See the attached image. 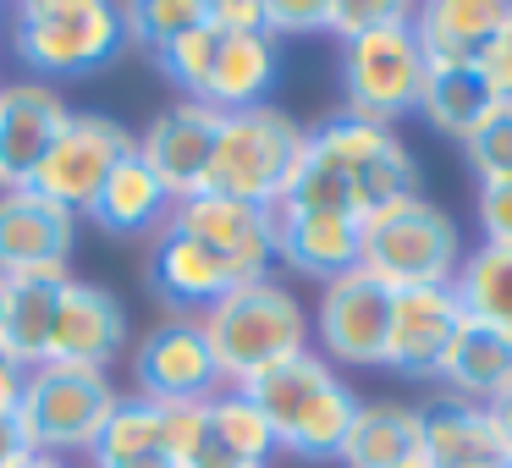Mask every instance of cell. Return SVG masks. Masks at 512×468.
Here are the masks:
<instances>
[{"mask_svg": "<svg viewBox=\"0 0 512 468\" xmlns=\"http://www.w3.org/2000/svg\"><path fill=\"white\" fill-rule=\"evenodd\" d=\"M265 34H325V0H265Z\"/></svg>", "mask_w": 512, "mask_h": 468, "instance_id": "cell-36", "label": "cell"}, {"mask_svg": "<svg viewBox=\"0 0 512 468\" xmlns=\"http://www.w3.org/2000/svg\"><path fill=\"white\" fill-rule=\"evenodd\" d=\"M479 210V232H485V243L496 248H512V182H485L474 199Z\"/></svg>", "mask_w": 512, "mask_h": 468, "instance_id": "cell-38", "label": "cell"}, {"mask_svg": "<svg viewBox=\"0 0 512 468\" xmlns=\"http://www.w3.org/2000/svg\"><path fill=\"white\" fill-rule=\"evenodd\" d=\"M204 413H210V446L215 452L265 468V457L276 452V435H270V419L259 413V402L248 397L243 386H221L204 402Z\"/></svg>", "mask_w": 512, "mask_h": 468, "instance_id": "cell-30", "label": "cell"}, {"mask_svg": "<svg viewBox=\"0 0 512 468\" xmlns=\"http://www.w3.org/2000/svg\"><path fill=\"white\" fill-rule=\"evenodd\" d=\"M0 188H6V171H0Z\"/></svg>", "mask_w": 512, "mask_h": 468, "instance_id": "cell-46", "label": "cell"}, {"mask_svg": "<svg viewBox=\"0 0 512 468\" xmlns=\"http://www.w3.org/2000/svg\"><path fill=\"white\" fill-rule=\"evenodd\" d=\"M12 50L39 83L105 72L127 50L122 6H111V0H23V6H12Z\"/></svg>", "mask_w": 512, "mask_h": 468, "instance_id": "cell-5", "label": "cell"}, {"mask_svg": "<svg viewBox=\"0 0 512 468\" xmlns=\"http://www.w3.org/2000/svg\"><path fill=\"white\" fill-rule=\"evenodd\" d=\"M413 193H419V160L397 138V127L336 111L320 127H309L298 177H292L281 210H336L364 221Z\"/></svg>", "mask_w": 512, "mask_h": 468, "instance_id": "cell-1", "label": "cell"}, {"mask_svg": "<svg viewBox=\"0 0 512 468\" xmlns=\"http://www.w3.org/2000/svg\"><path fill=\"white\" fill-rule=\"evenodd\" d=\"M133 144H138V133H127L116 116L72 111L67 127L56 133V144L45 149V160L28 171L23 188H34L39 199H50V204H61V210L83 215L94 199H100L105 177L133 155Z\"/></svg>", "mask_w": 512, "mask_h": 468, "instance_id": "cell-9", "label": "cell"}, {"mask_svg": "<svg viewBox=\"0 0 512 468\" xmlns=\"http://www.w3.org/2000/svg\"><path fill=\"white\" fill-rule=\"evenodd\" d=\"M122 391L111 386L105 369H61L39 364L23 380V402H17V430H23L28 452L45 457H89V446L100 441L105 419L116 413Z\"/></svg>", "mask_w": 512, "mask_h": 468, "instance_id": "cell-7", "label": "cell"}, {"mask_svg": "<svg viewBox=\"0 0 512 468\" xmlns=\"http://www.w3.org/2000/svg\"><path fill=\"white\" fill-rule=\"evenodd\" d=\"M435 380H441L446 397H463V402L490 408V402H501L512 391V342L501 331L474 325L463 314V325H457V336H452V347H446Z\"/></svg>", "mask_w": 512, "mask_h": 468, "instance_id": "cell-24", "label": "cell"}, {"mask_svg": "<svg viewBox=\"0 0 512 468\" xmlns=\"http://www.w3.org/2000/svg\"><path fill=\"white\" fill-rule=\"evenodd\" d=\"M424 424V468H457V463H501L490 408L463 397H435L419 408Z\"/></svg>", "mask_w": 512, "mask_h": 468, "instance_id": "cell-25", "label": "cell"}, {"mask_svg": "<svg viewBox=\"0 0 512 468\" xmlns=\"http://www.w3.org/2000/svg\"><path fill=\"white\" fill-rule=\"evenodd\" d=\"M358 226L336 210H276V265L309 281H336L358 270Z\"/></svg>", "mask_w": 512, "mask_h": 468, "instance_id": "cell-20", "label": "cell"}, {"mask_svg": "<svg viewBox=\"0 0 512 468\" xmlns=\"http://www.w3.org/2000/svg\"><path fill=\"white\" fill-rule=\"evenodd\" d=\"M474 72L485 78V89L496 94V100H512V0H507V23H501L496 39L479 50Z\"/></svg>", "mask_w": 512, "mask_h": 468, "instance_id": "cell-37", "label": "cell"}, {"mask_svg": "<svg viewBox=\"0 0 512 468\" xmlns=\"http://www.w3.org/2000/svg\"><path fill=\"white\" fill-rule=\"evenodd\" d=\"M248 397L259 402V413L270 419V435H276V452L303 457V463H336L347 430H353L358 397L320 353H303L292 364L259 375L254 386H243Z\"/></svg>", "mask_w": 512, "mask_h": 468, "instance_id": "cell-3", "label": "cell"}, {"mask_svg": "<svg viewBox=\"0 0 512 468\" xmlns=\"http://www.w3.org/2000/svg\"><path fill=\"white\" fill-rule=\"evenodd\" d=\"M457 468H501V463H457Z\"/></svg>", "mask_w": 512, "mask_h": 468, "instance_id": "cell-45", "label": "cell"}, {"mask_svg": "<svg viewBox=\"0 0 512 468\" xmlns=\"http://www.w3.org/2000/svg\"><path fill=\"white\" fill-rule=\"evenodd\" d=\"M402 17H413V6H402V0H325V34H336L342 45L386 23H402Z\"/></svg>", "mask_w": 512, "mask_h": 468, "instance_id": "cell-34", "label": "cell"}, {"mask_svg": "<svg viewBox=\"0 0 512 468\" xmlns=\"http://www.w3.org/2000/svg\"><path fill=\"white\" fill-rule=\"evenodd\" d=\"M496 105L501 100L485 89V78H479L474 67L468 72H430V78H424V94H419V116L441 138H457V144H468Z\"/></svg>", "mask_w": 512, "mask_h": 468, "instance_id": "cell-29", "label": "cell"}, {"mask_svg": "<svg viewBox=\"0 0 512 468\" xmlns=\"http://www.w3.org/2000/svg\"><path fill=\"white\" fill-rule=\"evenodd\" d=\"M133 386H138V397L160 402V408H177V402H210L226 380H221V369H215L210 342H204V325L182 320V314H166L155 331L138 336V347H133Z\"/></svg>", "mask_w": 512, "mask_h": 468, "instance_id": "cell-11", "label": "cell"}, {"mask_svg": "<svg viewBox=\"0 0 512 468\" xmlns=\"http://www.w3.org/2000/svg\"><path fill=\"white\" fill-rule=\"evenodd\" d=\"M144 276H149V292H155L160 309L182 314V320H199V314L215 309V303H221L232 287H243V281H237V270L226 265L221 254H210L204 243L171 232V226L160 237H149Z\"/></svg>", "mask_w": 512, "mask_h": 468, "instance_id": "cell-16", "label": "cell"}, {"mask_svg": "<svg viewBox=\"0 0 512 468\" xmlns=\"http://www.w3.org/2000/svg\"><path fill=\"white\" fill-rule=\"evenodd\" d=\"M490 424H496V452L501 468H512V391L501 402H490Z\"/></svg>", "mask_w": 512, "mask_h": 468, "instance_id": "cell-41", "label": "cell"}, {"mask_svg": "<svg viewBox=\"0 0 512 468\" xmlns=\"http://www.w3.org/2000/svg\"><path fill=\"white\" fill-rule=\"evenodd\" d=\"M204 23V0H133L122 6V28L133 45H144L149 56H160L166 45H177L188 28Z\"/></svg>", "mask_w": 512, "mask_h": 468, "instance_id": "cell-31", "label": "cell"}, {"mask_svg": "<svg viewBox=\"0 0 512 468\" xmlns=\"http://www.w3.org/2000/svg\"><path fill=\"white\" fill-rule=\"evenodd\" d=\"M67 116L72 105L61 100L56 83L39 78L0 83V171H6V188H23L28 171L45 160V149L67 127Z\"/></svg>", "mask_w": 512, "mask_h": 468, "instance_id": "cell-18", "label": "cell"}, {"mask_svg": "<svg viewBox=\"0 0 512 468\" xmlns=\"http://www.w3.org/2000/svg\"><path fill=\"white\" fill-rule=\"evenodd\" d=\"M424 78H430V67H424L419 39H413V17L342 45V111L364 116V122L397 127L402 116H413Z\"/></svg>", "mask_w": 512, "mask_h": 468, "instance_id": "cell-8", "label": "cell"}, {"mask_svg": "<svg viewBox=\"0 0 512 468\" xmlns=\"http://www.w3.org/2000/svg\"><path fill=\"white\" fill-rule=\"evenodd\" d=\"M342 468H424V424L413 402H358L353 430H347L342 452H336Z\"/></svg>", "mask_w": 512, "mask_h": 468, "instance_id": "cell-21", "label": "cell"}, {"mask_svg": "<svg viewBox=\"0 0 512 468\" xmlns=\"http://www.w3.org/2000/svg\"><path fill=\"white\" fill-rule=\"evenodd\" d=\"M72 270H28V276H6V331L0 347L23 369H39L50 353V325H56V298L67 287Z\"/></svg>", "mask_w": 512, "mask_h": 468, "instance_id": "cell-26", "label": "cell"}, {"mask_svg": "<svg viewBox=\"0 0 512 468\" xmlns=\"http://www.w3.org/2000/svg\"><path fill=\"white\" fill-rule=\"evenodd\" d=\"M171 193L155 182V171L138 160V149L122 160V166L105 177V188H100V199L89 204V221L100 226V232H111V237H127V243H138V237H160L166 232V221H171Z\"/></svg>", "mask_w": 512, "mask_h": 468, "instance_id": "cell-23", "label": "cell"}, {"mask_svg": "<svg viewBox=\"0 0 512 468\" xmlns=\"http://www.w3.org/2000/svg\"><path fill=\"white\" fill-rule=\"evenodd\" d=\"M28 457V441L17 430V419H0V468H17Z\"/></svg>", "mask_w": 512, "mask_h": 468, "instance_id": "cell-42", "label": "cell"}, {"mask_svg": "<svg viewBox=\"0 0 512 468\" xmlns=\"http://www.w3.org/2000/svg\"><path fill=\"white\" fill-rule=\"evenodd\" d=\"M281 83V45L270 34H221V56L215 72L204 83V100L210 111L232 116V111H254L270 105V89Z\"/></svg>", "mask_w": 512, "mask_h": 468, "instance_id": "cell-22", "label": "cell"}, {"mask_svg": "<svg viewBox=\"0 0 512 468\" xmlns=\"http://www.w3.org/2000/svg\"><path fill=\"white\" fill-rule=\"evenodd\" d=\"M215 133H221V111H210V105H199V100H177V105L149 116L133 149H138V160L155 171L160 188L171 193V204H182V199H199L204 193Z\"/></svg>", "mask_w": 512, "mask_h": 468, "instance_id": "cell-12", "label": "cell"}, {"mask_svg": "<svg viewBox=\"0 0 512 468\" xmlns=\"http://www.w3.org/2000/svg\"><path fill=\"white\" fill-rule=\"evenodd\" d=\"M78 248V215L39 199L34 188H0V276L67 270Z\"/></svg>", "mask_w": 512, "mask_h": 468, "instance_id": "cell-17", "label": "cell"}, {"mask_svg": "<svg viewBox=\"0 0 512 468\" xmlns=\"http://www.w3.org/2000/svg\"><path fill=\"white\" fill-rule=\"evenodd\" d=\"M160 435H166V457L177 468H193L210 452V413L204 402H177V408H160Z\"/></svg>", "mask_w": 512, "mask_h": 468, "instance_id": "cell-35", "label": "cell"}, {"mask_svg": "<svg viewBox=\"0 0 512 468\" xmlns=\"http://www.w3.org/2000/svg\"><path fill=\"white\" fill-rule=\"evenodd\" d=\"M507 23V0H424L413 6V39L430 72H468Z\"/></svg>", "mask_w": 512, "mask_h": 468, "instance_id": "cell-19", "label": "cell"}, {"mask_svg": "<svg viewBox=\"0 0 512 468\" xmlns=\"http://www.w3.org/2000/svg\"><path fill=\"white\" fill-rule=\"evenodd\" d=\"M83 463L89 468H177L166 457V435H160V402L138 397V391L122 397Z\"/></svg>", "mask_w": 512, "mask_h": 468, "instance_id": "cell-27", "label": "cell"}, {"mask_svg": "<svg viewBox=\"0 0 512 468\" xmlns=\"http://www.w3.org/2000/svg\"><path fill=\"white\" fill-rule=\"evenodd\" d=\"M17 468H72V463H61V457H45V452H28Z\"/></svg>", "mask_w": 512, "mask_h": 468, "instance_id": "cell-44", "label": "cell"}, {"mask_svg": "<svg viewBox=\"0 0 512 468\" xmlns=\"http://www.w3.org/2000/svg\"><path fill=\"white\" fill-rule=\"evenodd\" d=\"M463 325V303L452 287H402L391 292L386 320V369L402 380H435L446 347Z\"/></svg>", "mask_w": 512, "mask_h": 468, "instance_id": "cell-15", "label": "cell"}, {"mask_svg": "<svg viewBox=\"0 0 512 468\" xmlns=\"http://www.w3.org/2000/svg\"><path fill=\"white\" fill-rule=\"evenodd\" d=\"M358 265L380 281V287H452L457 265H463V232L435 199L413 193L386 210L364 215L358 226Z\"/></svg>", "mask_w": 512, "mask_h": 468, "instance_id": "cell-6", "label": "cell"}, {"mask_svg": "<svg viewBox=\"0 0 512 468\" xmlns=\"http://www.w3.org/2000/svg\"><path fill=\"white\" fill-rule=\"evenodd\" d=\"M386 320H391V287H380L358 265L320 287L309 331L331 369H386Z\"/></svg>", "mask_w": 512, "mask_h": 468, "instance_id": "cell-10", "label": "cell"}, {"mask_svg": "<svg viewBox=\"0 0 512 468\" xmlns=\"http://www.w3.org/2000/svg\"><path fill=\"white\" fill-rule=\"evenodd\" d=\"M463 160L479 177V188H485V182H512V100H501L496 111L485 116V127L463 144Z\"/></svg>", "mask_w": 512, "mask_h": 468, "instance_id": "cell-33", "label": "cell"}, {"mask_svg": "<svg viewBox=\"0 0 512 468\" xmlns=\"http://www.w3.org/2000/svg\"><path fill=\"white\" fill-rule=\"evenodd\" d=\"M193 468H254V463H237V457H226V452H215V446H210Z\"/></svg>", "mask_w": 512, "mask_h": 468, "instance_id": "cell-43", "label": "cell"}, {"mask_svg": "<svg viewBox=\"0 0 512 468\" xmlns=\"http://www.w3.org/2000/svg\"><path fill=\"white\" fill-rule=\"evenodd\" d=\"M204 23L221 34H265V0H204Z\"/></svg>", "mask_w": 512, "mask_h": 468, "instance_id": "cell-39", "label": "cell"}, {"mask_svg": "<svg viewBox=\"0 0 512 468\" xmlns=\"http://www.w3.org/2000/svg\"><path fill=\"white\" fill-rule=\"evenodd\" d=\"M23 380H28V369L17 364L6 347H0V419H17V402H23Z\"/></svg>", "mask_w": 512, "mask_h": 468, "instance_id": "cell-40", "label": "cell"}, {"mask_svg": "<svg viewBox=\"0 0 512 468\" xmlns=\"http://www.w3.org/2000/svg\"><path fill=\"white\" fill-rule=\"evenodd\" d=\"M215 56H221V28L199 23V28H188L177 45L160 50L155 67L182 89V100H204V83H210V72H215Z\"/></svg>", "mask_w": 512, "mask_h": 468, "instance_id": "cell-32", "label": "cell"}, {"mask_svg": "<svg viewBox=\"0 0 512 468\" xmlns=\"http://www.w3.org/2000/svg\"><path fill=\"white\" fill-rule=\"evenodd\" d=\"M303 144H309V127L298 116L276 111V105H254V111L221 116L204 193L254 204V210H281L292 177H298Z\"/></svg>", "mask_w": 512, "mask_h": 468, "instance_id": "cell-4", "label": "cell"}, {"mask_svg": "<svg viewBox=\"0 0 512 468\" xmlns=\"http://www.w3.org/2000/svg\"><path fill=\"white\" fill-rule=\"evenodd\" d=\"M127 347V309L111 287L100 281H83V276H67L56 298V325H50V353L45 364H61V369H105L122 358Z\"/></svg>", "mask_w": 512, "mask_h": 468, "instance_id": "cell-14", "label": "cell"}, {"mask_svg": "<svg viewBox=\"0 0 512 468\" xmlns=\"http://www.w3.org/2000/svg\"><path fill=\"white\" fill-rule=\"evenodd\" d=\"M452 292L463 303V314L474 325H490L512 342V248L479 243L474 254H463L452 276Z\"/></svg>", "mask_w": 512, "mask_h": 468, "instance_id": "cell-28", "label": "cell"}, {"mask_svg": "<svg viewBox=\"0 0 512 468\" xmlns=\"http://www.w3.org/2000/svg\"><path fill=\"white\" fill-rule=\"evenodd\" d=\"M204 342L215 353L226 386H254L259 375L292 364V358L309 353V309L303 298L276 276H259L232 287L215 309L199 314Z\"/></svg>", "mask_w": 512, "mask_h": 468, "instance_id": "cell-2", "label": "cell"}, {"mask_svg": "<svg viewBox=\"0 0 512 468\" xmlns=\"http://www.w3.org/2000/svg\"><path fill=\"white\" fill-rule=\"evenodd\" d=\"M166 226L204 243L210 254H221L237 270V281H259L276 265V210H254V204L199 193V199H182Z\"/></svg>", "mask_w": 512, "mask_h": 468, "instance_id": "cell-13", "label": "cell"}]
</instances>
